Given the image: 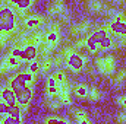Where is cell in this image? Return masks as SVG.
Masks as SVG:
<instances>
[{
  "mask_svg": "<svg viewBox=\"0 0 126 124\" xmlns=\"http://www.w3.org/2000/svg\"><path fill=\"white\" fill-rule=\"evenodd\" d=\"M0 21L3 25V31L4 32H12L16 26V18H15V12L9 4H4L0 9Z\"/></svg>",
  "mask_w": 126,
  "mask_h": 124,
  "instance_id": "cell-4",
  "label": "cell"
},
{
  "mask_svg": "<svg viewBox=\"0 0 126 124\" xmlns=\"http://www.w3.org/2000/svg\"><path fill=\"white\" fill-rule=\"evenodd\" d=\"M9 70H10L9 64L6 63V60H3V62L0 63V74H4V73H7Z\"/></svg>",
  "mask_w": 126,
  "mask_h": 124,
  "instance_id": "cell-27",
  "label": "cell"
},
{
  "mask_svg": "<svg viewBox=\"0 0 126 124\" xmlns=\"http://www.w3.org/2000/svg\"><path fill=\"white\" fill-rule=\"evenodd\" d=\"M57 42H59V25L54 24L53 26H50V29L46 34V44L54 48Z\"/></svg>",
  "mask_w": 126,
  "mask_h": 124,
  "instance_id": "cell-8",
  "label": "cell"
},
{
  "mask_svg": "<svg viewBox=\"0 0 126 124\" xmlns=\"http://www.w3.org/2000/svg\"><path fill=\"white\" fill-rule=\"evenodd\" d=\"M13 57H16L18 60L22 62H28L31 63L34 60H37V56H38V48L35 45H32L31 42H27L24 45H18L15 48H12V53H10Z\"/></svg>",
  "mask_w": 126,
  "mask_h": 124,
  "instance_id": "cell-2",
  "label": "cell"
},
{
  "mask_svg": "<svg viewBox=\"0 0 126 124\" xmlns=\"http://www.w3.org/2000/svg\"><path fill=\"white\" fill-rule=\"evenodd\" d=\"M95 67H97V70H98L100 74H103V76H111L116 72V60H114V56L107 54L104 57H98L95 60Z\"/></svg>",
  "mask_w": 126,
  "mask_h": 124,
  "instance_id": "cell-3",
  "label": "cell"
},
{
  "mask_svg": "<svg viewBox=\"0 0 126 124\" xmlns=\"http://www.w3.org/2000/svg\"><path fill=\"white\" fill-rule=\"evenodd\" d=\"M10 110H12V105L0 101V115H9L10 114Z\"/></svg>",
  "mask_w": 126,
  "mask_h": 124,
  "instance_id": "cell-24",
  "label": "cell"
},
{
  "mask_svg": "<svg viewBox=\"0 0 126 124\" xmlns=\"http://www.w3.org/2000/svg\"><path fill=\"white\" fill-rule=\"evenodd\" d=\"M90 26H91V22H90L88 19H84V21H81L79 24H76V25H73V26L70 28V34H72L73 37L84 35V34H87V32L90 31Z\"/></svg>",
  "mask_w": 126,
  "mask_h": 124,
  "instance_id": "cell-9",
  "label": "cell"
},
{
  "mask_svg": "<svg viewBox=\"0 0 126 124\" xmlns=\"http://www.w3.org/2000/svg\"><path fill=\"white\" fill-rule=\"evenodd\" d=\"M27 70H28L31 74H34V76H35V74L40 72V62H38V60H34V62H31L30 64H28V69H27Z\"/></svg>",
  "mask_w": 126,
  "mask_h": 124,
  "instance_id": "cell-23",
  "label": "cell"
},
{
  "mask_svg": "<svg viewBox=\"0 0 126 124\" xmlns=\"http://www.w3.org/2000/svg\"><path fill=\"white\" fill-rule=\"evenodd\" d=\"M88 9L91 10V12H101V9L104 7V4L101 3V1H98V0H93V1H88Z\"/></svg>",
  "mask_w": 126,
  "mask_h": 124,
  "instance_id": "cell-21",
  "label": "cell"
},
{
  "mask_svg": "<svg viewBox=\"0 0 126 124\" xmlns=\"http://www.w3.org/2000/svg\"><path fill=\"white\" fill-rule=\"evenodd\" d=\"M88 89H90V88H87L84 83H78V85L73 86V92H75V95H76L78 98H81V99L88 98Z\"/></svg>",
  "mask_w": 126,
  "mask_h": 124,
  "instance_id": "cell-15",
  "label": "cell"
},
{
  "mask_svg": "<svg viewBox=\"0 0 126 124\" xmlns=\"http://www.w3.org/2000/svg\"><path fill=\"white\" fill-rule=\"evenodd\" d=\"M66 10V4L62 0H56V1H51L48 6H47V12L50 15H60Z\"/></svg>",
  "mask_w": 126,
  "mask_h": 124,
  "instance_id": "cell-11",
  "label": "cell"
},
{
  "mask_svg": "<svg viewBox=\"0 0 126 124\" xmlns=\"http://www.w3.org/2000/svg\"><path fill=\"white\" fill-rule=\"evenodd\" d=\"M125 45H126V38H125V37H119L117 47H125Z\"/></svg>",
  "mask_w": 126,
  "mask_h": 124,
  "instance_id": "cell-31",
  "label": "cell"
},
{
  "mask_svg": "<svg viewBox=\"0 0 126 124\" xmlns=\"http://www.w3.org/2000/svg\"><path fill=\"white\" fill-rule=\"evenodd\" d=\"M107 29L111 32V34L117 35V37H125L126 38V19L122 15H117L110 22V25L107 26Z\"/></svg>",
  "mask_w": 126,
  "mask_h": 124,
  "instance_id": "cell-6",
  "label": "cell"
},
{
  "mask_svg": "<svg viewBox=\"0 0 126 124\" xmlns=\"http://www.w3.org/2000/svg\"><path fill=\"white\" fill-rule=\"evenodd\" d=\"M117 104H119V105H123L125 110H126V96H119V98H117Z\"/></svg>",
  "mask_w": 126,
  "mask_h": 124,
  "instance_id": "cell-30",
  "label": "cell"
},
{
  "mask_svg": "<svg viewBox=\"0 0 126 124\" xmlns=\"http://www.w3.org/2000/svg\"><path fill=\"white\" fill-rule=\"evenodd\" d=\"M88 98L91 99V101H98V99H101V91L97 88V86H91L90 89H88Z\"/></svg>",
  "mask_w": 126,
  "mask_h": 124,
  "instance_id": "cell-19",
  "label": "cell"
},
{
  "mask_svg": "<svg viewBox=\"0 0 126 124\" xmlns=\"http://www.w3.org/2000/svg\"><path fill=\"white\" fill-rule=\"evenodd\" d=\"M0 101L9 104V105H12V107H13V105H18L16 98H15V93L10 89V86H3V88H0Z\"/></svg>",
  "mask_w": 126,
  "mask_h": 124,
  "instance_id": "cell-7",
  "label": "cell"
},
{
  "mask_svg": "<svg viewBox=\"0 0 126 124\" xmlns=\"http://www.w3.org/2000/svg\"><path fill=\"white\" fill-rule=\"evenodd\" d=\"M43 22H44V18H43V16H38V15L30 16V18H27V19L24 21V24H25L27 28H35V26L41 25Z\"/></svg>",
  "mask_w": 126,
  "mask_h": 124,
  "instance_id": "cell-13",
  "label": "cell"
},
{
  "mask_svg": "<svg viewBox=\"0 0 126 124\" xmlns=\"http://www.w3.org/2000/svg\"><path fill=\"white\" fill-rule=\"evenodd\" d=\"M9 86L15 93L16 102L22 110H28L31 105V101L34 98V86L28 85L22 72H19L18 74L12 76L9 79Z\"/></svg>",
  "mask_w": 126,
  "mask_h": 124,
  "instance_id": "cell-1",
  "label": "cell"
},
{
  "mask_svg": "<svg viewBox=\"0 0 126 124\" xmlns=\"http://www.w3.org/2000/svg\"><path fill=\"white\" fill-rule=\"evenodd\" d=\"M78 124H91V121H90V120L87 118V120H82V121H79Z\"/></svg>",
  "mask_w": 126,
  "mask_h": 124,
  "instance_id": "cell-33",
  "label": "cell"
},
{
  "mask_svg": "<svg viewBox=\"0 0 126 124\" xmlns=\"http://www.w3.org/2000/svg\"><path fill=\"white\" fill-rule=\"evenodd\" d=\"M57 91H59V85L54 80L53 76L47 77V96L48 99H56L57 98Z\"/></svg>",
  "mask_w": 126,
  "mask_h": 124,
  "instance_id": "cell-10",
  "label": "cell"
},
{
  "mask_svg": "<svg viewBox=\"0 0 126 124\" xmlns=\"http://www.w3.org/2000/svg\"><path fill=\"white\" fill-rule=\"evenodd\" d=\"M47 107H48L50 110L56 111V110H59V108L62 107V104H60L57 99H48V98H47Z\"/></svg>",
  "mask_w": 126,
  "mask_h": 124,
  "instance_id": "cell-25",
  "label": "cell"
},
{
  "mask_svg": "<svg viewBox=\"0 0 126 124\" xmlns=\"http://www.w3.org/2000/svg\"><path fill=\"white\" fill-rule=\"evenodd\" d=\"M46 124H59V117L56 115H48L46 118Z\"/></svg>",
  "mask_w": 126,
  "mask_h": 124,
  "instance_id": "cell-29",
  "label": "cell"
},
{
  "mask_svg": "<svg viewBox=\"0 0 126 124\" xmlns=\"http://www.w3.org/2000/svg\"><path fill=\"white\" fill-rule=\"evenodd\" d=\"M4 60H6L7 64H9V67H10V69H12V67H18V66L21 64V60H18V59H16V57H13L12 54H10L7 59H4Z\"/></svg>",
  "mask_w": 126,
  "mask_h": 124,
  "instance_id": "cell-26",
  "label": "cell"
},
{
  "mask_svg": "<svg viewBox=\"0 0 126 124\" xmlns=\"http://www.w3.org/2000/svg\"><path fill=\"white\" fill-rule=\"evenodd\" d=\"M66 64H67V67L73 72V73H79L81 70H84V67L87 66V63H88V57H85V56H82L81 53H72L66 60Z\"/></svg>",
  "mask_w": 126,
  "mask_h": 124,
  "instance_id": "cell-5",
  "label": "cell"
},
{
  "mask_svg": "<svg viewBox=\"0 0 126 124\" xmlns=\"http://www.w3.org/2000/svg\"><path fill=\"white\" fill-rule=\"evenodd\" d=\"M59 124H72L67 118H59Z\"/></svg>",
  "mask_w": 126,
  "mask_h": 124,
  "instance_id": "cell-32",
  "label": "cell"
},
{
  "mask_svg": "<svg viewBox=\"0 0 126 124\" xmlns=\"http://www.w3.org/2000/svg\"><path fill=\"white\" fill-rule=\"evenodd\" d=\"M72 115H73V118H75L78 123L82 121V120H87V118H88L87 111H84V110H81V108H75V110H72Z\"/></svg>",
  "mask_w": 126,
  "mask_h": 124,
  "instance_id": "cell-18",
  "label": "cell"
},
{
  "mask_svg": "<svg viewBox=\"0 0 126 124\" xmlns=\"http://www.w3.org/2000/svg\"><path fill=\"white\" fill-rule=\"evenodd\" d=\"M116 121L117 124H126V112H119L116 117Z\"/></svg>",
  "mask_w": 126,
  "mask_h": 124,
  "instance_id": "cell-28",
  "label": "cell"
},
{
  "mask_svg": "<svg viewBox=\"0 0 126 124\" xmlns=\"http://www.w3.org/2000/svg\"><path fill=\"white\" fill-rule=\"evenodd\" d=\"M9 6L18 7L19 15H24V12L27 9H30L31 6H34V0H12V1H9Z\"/></svg>",
  "mask_w": 126,
  "mask_h": 124,
  "instance_id": "cell-12",
  "label": "cell"
},
{
  "mask_svg": "<svg viewBox=\"0 0 126 124\" xmlns=\"http://www.w3.org/2000/svg\"><path fill=\"white\" fill-rule=\"evenodd\" d=\"M51 66H53V59L50 56H47V57H44L40 62V72L41 73H46V72H48L51 69Z\"/></svg>",
  "mask_w": 126,
  "mask_h": 124,
  "instance_id": "cell-16",
  "label": "cell"
},
{
  "mask_svg": "<svg viewBox=\"0 0 126 124\" xmlns=\"http://www.w3.org/2000/svg\"><path fill=\"white\" fill-rule=\"evenodd\" d=\"M0 124H22V118H15L10 115H6L0 118Z\"/></svg>",
  "mask_w": 126,
  "mask_h": 124,
  "instance_id": "cell-22",
  "label": "cell"
},
{
  "mask_svg": "<svg viewBox=\"0 0 126 124\" xmlns=\"http://www.w3.org/2000/svg\"><path fill=\"white\" fill-rule=\"evenodd\" d=\"M110 48H114V41H113V38H111L110 34H109L107 37H104V38L100 41V44H98V50L106 51V50H110Z\"/></svg>",
  "mask_w": 126,
  "mask_h": 124,
  "instance_id": "cell-14",
  "label": "cell"
},
{
  "mask_svg": "<svg viewBox=\"0 0 126 124\" xmlns=\"http://www.w3.org/2000/svg\"><path fill=\"white\" fill-rule=\"evenodd\" d=\"M125 80H126V69H122V70H119V72L114 74L113 82H114L116 86H120V85H123Z\"/></svg>",
  "mask_w": 126,
  "mask_h": 124,
  "instance_id": "cell-17",
  "label": "cell"
},
{
  "mask_svg": "<svg viewBox=\"0 0 126 124\" xmlns=\"http://www.w3.org/2000/svg\"><path fill=\"white\" fill-rule=\"evenodd\" d=\"M53 77L57 82V85H62V83H66L67 82V76H66L64 70H56V73L53 74Z\"/></svg>",
  "mask_w": 126,
  "mask_h": 124,
  "instance_id": "cell-20",
  "label": "cell"
},
{
  "mask_svg": "<svg viewBox=\"0 0 126 124\" xmlns=\"http://www.w3.org/2000/svg\"><path fill=\"white\" fill-rule=\"evenodd\" d=\"M1 32H4V31H3V25H1V21H0V34Z\"/></svg>",
  "mask_w": 126,
  "mask_h": 124,
  "instance_id": "cell-34",
  "label": "cell"
}]
</instances>
